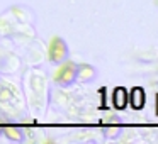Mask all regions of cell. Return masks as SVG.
Masks as SVG:
<instances>
[{"mask_svg": "<svg viewBox=\"0 0 158 144\" xmlns=\"http://www.w3.org/2000/svg\"><path fill=\"white\" fill-rule=\"evenodd\" d=\"M66 48H65V42L61 41L60 38H55L49 44V56H51L53 61H60V59L65 56Z\"/></svg>", "mask_w": 158, "mask_h": 144, "instance_id": "cell-1", "label": "cell"}, {"mask_svg": "<svg viewBox=\"0 0 158 144\" xmlns=\"http://www.w3.org/2000/svg\"><path fill=\"white\" fill-rule=\"evenodd\" d=\"M73 71H75V68H73L72 63H66V65H63L61 68L56 71V80L58 82H68V80L73 78Z\"/></svg>", "mask_w": 158, "mask_h": 144, "instance_id": "cell-2", "label": "cell"}, {"mask_svg": "<svg viewBox=\"0 0 158 144\" xmlns=\"http://www.w3.org/2000/svg\"><path fill=\"white\" fill-rule=\"evenodd\" d=\"M126 102H127V92L124 88H116L112 93V103L117 107V109H124L126 107Z\"/></svg>", "mask_w": 158, "mask_h": 144, "instance_id": "cell-3", "label": "cell"}, {"mask_svg": "<svg viewBox=\"0 0 158 144\" xmlns=\"http://www.w3.org/2000/svg\"><path fill=\"white\" fill-rule=\"evenodd\" d=\"M131 105L134 109H141L144 105V92L141 88H133V92H131Z\"/></svg>", "mask_w": 158, "mask_h": 144, "instance_id": "cell-4", "label": "cell"}]
</instances>
